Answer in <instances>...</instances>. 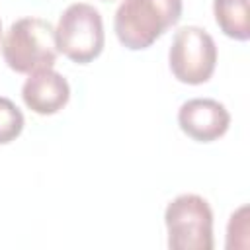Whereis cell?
Listing matches in <instances>:
<instances>
[{"label":"cell","instance_id":"cell-7","mask_svg":"<svg viewBox=\"0 0 250 250\" xmlns=\"http://www.w3.org/2000/svg\"><path fill=\"white\" fill-rule=\"evenodd\" d=\"M68 98L70 86L66 78L53 68L31 72L21 86L23 104L39 115H53L61 111L68 104Z\"/></svg>","mask_w":250,"mask_h":250},{"label":"cell","instance_id":"cell-6","mask_svg":"<svg viewBox=\"0 0 250 250\" xmlns=\"http://www.w3.org/2000/svg\"><path fill=\"white\" fill-rule=\"evenodd\" d=\"M180 129L197 143H213L221 139L230 125L227 107L211 98H193L180 105Z\"/></svg>","mask_w":250,"mask_h":250},{"label":"cell","instance_id":"cell-4","mask_svg":"<svg viewBox=\"0 0 250 250\" xmlns=\"http://www.w3.org/2000/svg\"><path fill=\"white\" fill-rule=\"evenodd\" d=\"M164 223L172 250H213V211L201 195L182 193L172 199Z\"/></svg>","mask_w":250,"mask_h":250},{"label":"cell","instance_id":"cell-10","mask_svg":"<svg viewBox=\"0 0 250 250\" xmlns=\"http://www.w3.org/2000/svg\"><path fill=\"white\" fill-rule=\"evenodd\" d=\"M0 35H2V21H0Z\"/></svg>","mask_w":250,"mask_h":250},{"label":"cell","instance_id":"cell-3","mask_svg":"<svg viewBox=\"0 0 250 250\" xmlns=\"http://www.w3.org/2000/svg\"><path fill=\"white\" fill-rule=\"evenodd\" d=\"M57 49L76 64H88L104 51L105 33L100 12L86 4H70L55 27Z\"/></svg>","mask_w":250,"mask_h":250},{"label":"cell","instance_id":"cell-8","mask_svg":"<svg viewBox=\"0 0 250 250\" xmlns=\"http://www.w3.org/2000/svg\"><path fill=\"white\" fill-rule=\"evenodd\" d=\"M213 14L217 25L227 37L236 41H248L250 37L248 0H215Z\"/></svg>","mask_w":250,"mask_h":250},{"label":"cell","instance_id":"cell-5","mask_svg":"<svg viewBox=\"0 0 250 250\" xmlns=\"http://www.w3.org/2000/svg\"><path fill=\"white\" fill-rule=\"evenodd\" d=\"M168 62L174 78L182 84H205L217 66V45L213 37L197 27H180L172 39Z\"/></svg>","mask_w":250,"mask_h":250},{"label":"cell","instance_id":"cell-2","mask_svg":"<svg viewBox=\"0 0 250 250\" xmlns=\"http://www.w3.org/2000/svg\"><path fill=\"white\" fill-rule=\"evenodd\" d=\"M4 62L20 74L53 68L57 62L55 27L41 18H21L10 25L2 37Z\"/></svg>","mask_w":250,"mask_h":250},{"label":"cell","instance_id":"cell-9","mask_svg":"<svg viewBox=\"0 0 250 250\" xmlns=\"http://www.w3.org/2000/svg\"><path fill=\"white\" fill-rule=\"evenodd\" d=\"M23 123L25 121L20 107L12 100L0 96V145H8L18 139L23 131Z\"/></svg>","mask_w":250,"mask_h":250},{"label":"cell","instance_id":"cell-1","mask_svg":"<svg viewBox=\"0 0 250 250\" xmlns=\"http://www.w3.org/2000/svg\"><path fill=\"white\" fill-rule=\"evenodd\" d=\"M182 18V0H123L113 18L119 43L131 51L148 49Z\"/></svg>","mask_w":250,"mask_h":250}]
</instances>
